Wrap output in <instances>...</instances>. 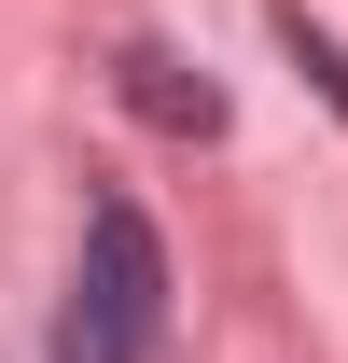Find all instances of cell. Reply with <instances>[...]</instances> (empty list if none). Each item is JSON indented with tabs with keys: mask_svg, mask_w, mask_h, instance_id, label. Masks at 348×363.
<instances>
[{
	"mask_svg": "<svg viewBox=\"0 0 348 363\" xmlns=\"http://www.w3.org/2000/svg\"><path fill=\"white\" fill-rule=\"evenodd\" d=\"M56 363H168V238L139 196L84 210V266L56 294Z\"/></svg>",
	"mask_w": 348,
	"mask_h": 363,
	"instance_id": "1",
	"label": "cell"
},
{
	"mask_svg": "<svg viewBox=\"0 0 348 363\" xmlns=\"http://www.w3.org/2000/svg\"><path fill=\"white\" fill-rule=\"evenodd\" d=\"M126 98H139V112H153V126H223V98L195 84V70H181V56H153V43L126 56Z\"/></svg>",
	"mask_w": 348,
	"mask_h": 363,
	"instance_id": "2",
	"label": "cell"
}]
</instances>
